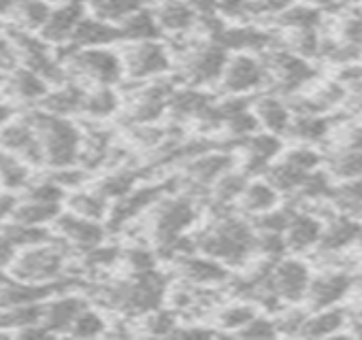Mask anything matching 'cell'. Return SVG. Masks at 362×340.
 Here are the masks:
<instances>
[{"instance_id":"obj_1","label":"cell","mask_w":362,"mask_h":340,"mask_svg":"<svg viewBox=\"0 0 362 340\" xmlns=\"http://www.w3.org/2000/svg\"><path fill=\"white\" fill-rule=\"evenodd\" d=\"M24 117L35 126L43 145V157L47 170H60L79 166V153L83 134L69 117H58L41 107H30Z\"/></svg>"},{"instance_id":"obj_2","label":"cell","mask_w":362,"mask_h":340,"mask_svg":"<svg viewBox=\"0 0 362 340\" xmlns=\"http://www.w3.org/2000/svg\"><path fill=\"white\" fill-rule=\"evenodd\" d=\"M166 283L156 270L134 272L126 281L98 287L96 298L107 308H115L126 315H147L160 308Z\"/></svg>"},{"instance_id":"obj_3","label":"cell","mask_w":362,"mask_h":340,"mask_svg":"<svg viewBox=\"0 0 362 340\" xmlns=\"http://www.w3.org/2000/svg\"><path fill=\"white\" fill-rule=\"evenodd\" d=\"M71 253L73 249L54 234V238L43 245L22 249L7 274L26 283H58L69 279L66 270Z\"/></svg>"},{"instance_id":"obj_4","label":"cell","mask_w":362,"mask_h":340,"mask_svg":"<svg viewBox=\"0 0 362 340\" xmlns=\"http://www.w3.org/2000/svg\"><path fill=\"white\" fill-rule=\"evenodd\" d=\"M58 60L66 66L71 81L77 83H94L98 85H115L122 81L126 68L119 54L107 47L94 49H71L66 45L54 47Z\"/></svg>"},{"instance_id":"obj_5","label":"cell","mask_w":362,"mask_h":340,"mask_svg":"<svg viewBox=\"0 0 362 340\" xmlns=\"http://www.w3.org/2000/svg\"><path fill=\"white\" fill-rule=\"evenodd\" d=\"M194 243H197V249H201L205 255L214 260L239 264L247 255H252V251L256 249L258 236L254 234L250 224L241 219H233V217H222L205 234L197 236Z\"/></svg>"},{"instance_id":"obj_6","label":"cell","mask_w":362,"mask_h":340,"mask_svg":"<svg viewBox=\"0 0 362 340\" xmlns=\"http://www.w3.org/2000/svg\"><path fill=\"white\" fill-rule=\"evenodd\" d=\"M0 149L24 159L33 170H45L43 145L35 126L22 115L0 128Z\"/></svg>"},{"instance_id":"obj_7","label":"cell","mask_w":362,"mask_h":340,"mask_svg":"<svg viewBox=\"0 0 362 340\" xmlns=\"http://www.w3.org/2000/svg\"><path fill=\"white\" fill-rule=\"evenodd\" d=\"M52 230L73 251H79V253H86V251L103 245L105 234H107V228L103 226V221L86 219L81 215H75L69 209H62V213L54 219Z\"/></svg>"},{"instance_id":"obj_8","label":"cell","mask_w":362,"mask_h":340,"mask_svg":"<svg viewBox=\"0 0 362 340\" xmlns=\"http://www.w3.org/2000/svg\"><path fill=\"white\" fill-rule=\"evenodd\" d=\"M86 16H88L86 0H62L60 5H54L52 16L43 26V30L39 32V37L52 47H62L73 39L79 22Z\"/></svg>"},{"instance_id":"obj_9","label":"cell","mask_w":362,"mask_h":340,"mask_svg":"<svg viewBox=\"0 0 362 340\" xmlns=\"http://www.w3.org/2000/svg\"><path fill=\"white\" fill-rule=\"evenodd\" d=\"M49 90H52V85L41 75H37L28 66L20 64L18 68L7 73L5 85L0 90V98H5L13 104L37 107L49 94Z\"/></svg>"},{"instance_id":"obj_10","label":"cell","mask_w":362,"mask_h":340,"mask_svg":"<svg viewBox=\"0 0 362 340\" xmlns=\"http://www.w3.org/2000/svg\"><path fill=\"white\" fill-rule=\"evenodd\" d=\"M124 68L132 79H149L168 68V54L156 41H136L122 56Z\"/></svg>"},{"instance_id":"obj_11","label":"cell","mask_w":362,"mask_h":340,"mask_svg":"<svg viewBox=\"0 0 362 340\" xmlns=\"http://www.w3.org/2000/svg\"><path fill=\"white\" fill-rule=\"evenodd\" d=\"M197 217V209L192 200L188 198H175L160 202L156 215H153V236H158V243L181 236L184 230L192 226Z\"/></svg>"},{"instance_id":"obj_12","label":"cell","mask_w":362,"mask_h":340,"mask_svg":"<svg viewBox=\"0 0 362 340\" xmlns=\"http://www.w3.org/2000/svg\"><path fill=\"white\" fill-rule=\"evenodd\" d=\"M309 283V268L300 260H279L271 268V287L281 300L298 302L307 298Z\"/></svg>"},{"instance_id":"obj_13","label":"cell","mask_w":362,"mask_h":340,"mask_svg":"<svg viewBox=\"0 0 362 340\" xmlns=\"http://www.w3.org/2000/svg\"><path fill=\"white\" fill-rule=\"evenodd\" d=\"M90 306L86 296L79 293H69V291H60L56 296H52L49 300H45L43 306V325L54 334V336H62L69 334L73 321L77 319V315Z\"/></svg>"},{"instance_id":"obj_14","label":"cell","mask_w":362,"mask_h":340,"mask_svg":"<svg viewBox=\"0 0 362 340\" xmlns=\"http://www.w3.org/2000/svg\"><path fill=\"white\" fill-rule=\"evenodd\" d=\"M164 183L158 186H145V188H134L130 194H126L124 198L115 200V205L109 211L107 224L111 230H119L122 226H126L128 221H132L139 213H143L149 205H156L162 194H164Z\"/></svg>"},{"instance_id":"obj_15","label":"cell","mask_w":362,"mask_h":340,"mask_svg":"<svg viewBox=\"0 0 362 340\" xmlns=\"http://www.w3.org/2000/svg\"><path fill=\"white\" fill-rule=\"evenodd\" d=\"M264 75H267V68H262V64L256 58L237 56L224 68L222 87L228 94H243V92L258 87L264 81Z\"/></svg>"},{"instance_id":"obj_16","label":"cell","mask_w":362,"mask_h":340,"mask_svg":"<svg viewBox=\"0 0 362 340\" xmlns=\"http://www.w3.org/2000/svg\"><path fill=\"white\" fill-rule=\"evenodd\" d=\"M122 39V32H119V26L117 24H111V22H105L96 16H86L73 39L66 43V47L71 49H94V47H109L111 43L119 41Z\"/></svg>"},{"instance_id":"obj_17","label":"cell","mask_w":362,"mask_h":340,"mask_svg":"<svg viewBox=\"0 0 362 340\" xmlns=\"http://www.w3.org/2000/svg\"><path fill=\"white\" fill-rule=\"evenodd\" d=\"M228 64L226 49L222 45H211L199 54H194L188 62V79L194 85H205V83H216L222 81L224 68Z\"/></svg>"},{"instance_id":"obj_18","label":"cell","mask_w":362,"mask_h":340,"mask_svg":"<svg viewBox=\"0 0 362 340\" xmlns=\"http://www.w3.org/2000/svg\"><path fill=\"white\" fill-rule=\"evenodd\" d=\"M86 94L88 90L77 83V81H66L64 85L52 87L49 94L37 104L43 111L58 115V117H73V115H81L83 111V102H86Z\"/></svg>"},{"instance_id":"obj_19","label":"cell","mask_w":362,"mask_h":340,"mask_svg":"<svg viewBox=\"0 0 362 340\" xmlns=\"http://www.w3.org/2000/svg\"><path fill=\"white\" fill-rule=\"evenodd\" d=\"M351 287V277L347 272H328L311 279L307 289V302L313 308H328L337 304Z\"/></svg>"},{"instance_id":"obj_20","label":"cell","mask_w":362,"mask_h":340,"mask_svg":"<svg viewBox=\"0 0 362 340\" xmlns=\"http://www.w3.org/2000/svg\"><path fill=\"white\" fill-rule=\"evenodd\" d=\"M230 168H233V157L228 153L211 151V153H203L194 157L188 164V177L197 186L205 188V186L218 183L226 173H230Z\"/></svg>"},{"instance_id":"obj_21","label":"cell","mask_w":362,"mask_h":340,"mask_svg":"<svg viewBox=\"0 0 362 340\" xmlns=\"http://www.w3.org/2000/svg\"><path fill=\"white\" fill-rule=\"evenodd\" d=\"M179 272L184 274L188 281L199 283V285H216L226 281V270L224 266L218 264L214 257H199V255H181L179 257Z\"/></svg>"},{"instance_id":"obj_22","label":"cell","mask_w":362,"mask_h":340,"mask_svg":"<svg viewBox=\"0 0 362 340\" xmlns=\"http://www.w3.org/2000/svg\"><path fill=\"white\" fill-rule=\"evenodd\" d=\"M273 73L277 75V79L288 85V87H296L303 85L305 81H309L313 77L311 66L305 62L303 56L298 54H290V51H273L271 60H269Z\"/></svg>"},{"instance_id":"obj_23","label":"cell","mask_w":362,"mask_h":340,"mask_svg":"<svg viewBox=\"0 0 362 340\" xmlns=\"http://www.w3.org/2000/svg\"><path fill=\"white\" fill-rule=\"evenodd\" d=\"M322 232H324V228L317 217H313L309 213H294V217L286 230L288 249L305 251V249L313 247L315 243H320Z\"/></svg>"},{"instance_id":"obj_24","label":"cell","mask_w":362,"mask_h":340,"mask_svg":"<svg viewBox=\"0 0 362 340\" xmlns=\"http://www.w3.org/2000/svg\"><path fill=\"white\" fill-rule=\"evenodd\" d=\"M66 209L73 211L75 215H81L86 219H94V221H105L109 217V200L105 196H100L94 188L92 190H75L69 192L66 200H64Z\"/></svg>"},{"instance_id":"obj_25","label":"cell","mask_w":362,"mask_h":340,"mask_svg":"<svg viewBox=\"0 0 362 340\" xmlns=\"http://www.w3.org/2000/svg\"><path fill=\"white\" fill-rule=\"evenodd\" d=\"M33 168L18 155L0 149V190L20 194L33 181Z\"/></svg>"},{"instance_id":"obj_26","label":"cell","mask_w":362,"mask_h":340,"mask_svg":"<svg viewBox=\"0 0 362 340\" xmlns=\"http://www.w3.org/2000/svg\"><path fill=\"white\" fill-rule=\"evenodd\" d=\"M247 149V162L245 170L247 173H256L258 168H269L271 159L281 151V140L279 134H252L247 136L245 142Z\"/></svg>"},{"instance_id":"obj_27","label":"cell","mask_w":362,"mask_h":340,"mask_svg":"<svg viewBox=\"0 0 362 340\" xmlns=\"http://www.w3.org/2000/svg\"><path fill=\"white\" fill-rule=\"evenodd\" d=\"M52 9L54 5L49 0H20V5L13 13V26L39 35L47 24Z\"/></svg>"},{"instance_id":"obj_28","label":"cell","mask_w":362,"mask_h":340,"mask_svg":"<svg viewBox=\"0 0 362 340\" xmlns=\"http://www.w3.org/2000/svg\"><path fill=\"white\" fill-rule=\"evenodd\" d=\"M360 234H362V226L358 221H354L349 217H339V219H332L328 224V228H324L320 247L324 251H341L349 243L360 238Z\"/></svg>"},{"instance_id":"obj_29","label":"cell","mask_w":362,"mask_h":340,"mask_svg":"<svg viewBox=\"0 0 362 340\" xmlns=\"http://www.w3.org/2000/svg\"><path fill=\"white\" fill-rule=\"evenodd\" d=\"M117 109H119V96L113 90V85H98L94 90H88L81 115H88L94 121L96 119L100 121V119H109L111 115H115Z\"/></svg>"},{"instance_id":"obj_30","label":"cell","mask_w":362,"mask_h":340,"mask_svg":"<svg viewBox=\"0 0 362 340\" xmlns=\"http://www.w3.org/2000/svg\"><path fill=\"white\" fill-rule=\"evenodd\" d=\"M62 209H64L62 205H43V202H33V200L20 198V202L9 219L18 221V224H26V226H52L54 219L62 213Z\"/></svg>"},{"instance_id":"obj_31","label":"cell","mask_w":362,"mask_h":340,"mask_svg":"<svg viewBox=\"0 0 362 340\" xmlns=\"http://www.w3.org/2000/svg\"><path fill=\"white\" fill-rule=\"evenodd\" d=\"M119 32H122V39L136 43V41H153V39H158L162 28H160L153 13L139 9L136 13H132L130 18H126L119 24Z\"/></svg>"},{"instance_id":"obj_32","label":"cell","mask_w":362,"mask_h":340,"mask_svg":"<svg viewBox=\"0 0 362 340\" xmlns=\"http://www.w3.org/2000/svg\"><path fill=\"white\" fill-rule=\"evenodd\" d=\"M216 41L224 49L256 51V49H264L269 45V35H264L260 30H252V28H230V30L224 28L216 37Z\"/></svg>"},{"instance_id":"obj_33","label":"cell","mask_w":362,"mask_h":340,"mask_svg":"<svg viewBox=\"0 0 362 340\" xmlns=\"http://www.w3.org/2000/svg\"><path fill=\"white\" fill-rule=\"evenodd\" d=\"M309 175H311V173H307V170L294 166V164L288 162L286 157H284L279 164L267 168V179H269V183H271L277 192H294V190H300V186L305 183V179H307Z\"/></svg>"},{"instance_id":"obj_34","label":"cell","mask_w":362,"mask_h":340,"mask_svg":"<svg viewBox=\"0 0 362 340\" xmlns=\"http://www.w3.org/2000/svg\"><path fill=\"white\" fill-rule=\"evenodd\" d=\"M156 20L162 30L181 32L194 24V9L186 3H179V0H168L156 11Z\"/></svg>"},{"instance_id":"obj_35","label":"cell","mask_w":362,"mask_h":340,"mask_svg":"<svg viewBox=\"0 0 362 340\" xmlns=\"http://www.w3.org/2000/svg\"><path fill=\"white\" fill-rule=\"evenodd\" d=\"M258 121L273 134H284L288 132L290 123H292V117H290V111L286 109V104H281L279 100L275 98H262L256 102V109H254Z\"/></svg>"},{"instance_id":"obj_36","label":"cell","mask_w":362,"mask_h":340,"mask_svg":"<svg viewBox=\"0 0 362 340\" xmlns=\"http://www.w3.org/2000/svg\"><path fill=\"white\" fill-rule=\"evenodd\" d=\"M139 175L130 168H117L113 173L105 175L100 181H96L94 190L105 196L107 200H119L124 198L126 194H130L134 190V183H136Z\"/></svg>"},{"instance_id":"obj_37","label":"cell","mask_w":362,"mask_h":340,"mask_svg":"<svg viewBox=\"0 0 362 340\" xmlns=\"http://www.w3.org/2000/svg\"><path fill=\"white\" fill-rule=\"evenodd\" d=\"M88 7L92 9V16L119 26L126 18L141 9V0H94Z\"/></svg>"},{"instance_id":"obj_38","label":"cell","mask_w":362,"mask_h":340,"mask_svg":"<svg viewBox=\"0 0 362 340\" xmlns=\"http://www.w3.org/2000/svg\"><path fill=\"white\" fill-rule=\"evenodd\" d=\"M243 209L256 215H262L267 211H273L277 205V190L271 183L264 181H254L247 186L245 194L241 196Z\"/></svg>"},{"instance_id":"obj_39","label":"cell","mask_w":362,"mask_h":340,"mask_svg":"<svg viewBox=\"0 0 362 340\" xmlns=\"http://www.w3.org/2000/svg\"><path fill=\"white\" fill-rule=\"evenodd\" d=\"M345 323V312L339 310V308H320V312H315L313 317H307L305 325H303V332L305 336H332L337 329H341Z\"/></svg>"},{"instance_id":"obj_40","label":"cell","mask_w":362,"mask_h":340,"mask_svg":"<svg viewBox=\"0 0 362 340\" xmlns=\"http://www.w3.org/2000/svg\"><path fill=\"white\" fill-rule=\"evenodd\" d=\"M288 132L298 138V140H305V142H315L320 138L326 136L328 132V121L317 117L315 113H303L300 117L292 119Z\"/></svg>"},{"instance_id":"obj_41","label":"cell","mask_w":362,"mask_h":340,"mask_svg":"<svg viewBox=\"0 0 362 340\" xmlns=\"http://www.w3.org/2000/svg\"><path fill=\"white\" fill-rule=\"evenodd\" d=\"M107 332V321L105 317L92 308V306H86L77 319L73 321L71 329H69V336H75V338H94V336H100Z\"/></svg>"},{"instance_id":"obj_42","label":"cell","mask_w":362,"mask_h":340,"mask_svg":"<svg viewBox=\"0 0 362 340\" xmlns=\"http://www.w3.org/2000/svg\"><path fill=\"white\" fill-rule=\"evenodd\" d=\"M332 175L341 179H358L362 177V151L360 149H345L337 153L330 162Z\"/></svg>"},{"instance_id":"obj_43","label":"cell","mask_w":362,"mask_h":340,"mask_svg":"<svg viewBox=\"0 0 362 340\" xmlns=\"http://www.w3.org/2000/svg\"><path fill=\"white\" fill-rule=\"evenodd\" d=\"M247 177L245 173H226L218 183H216V202L220 207L235 202L237 198H241L247 190Z\"/></svg>"},{"instance_id":"obj_44","label":"cell","mask_w":362,"mask_h":340,"mask_svg":"<svg viewBox=\"0 0 362 340\" xmlns=\"http://www.w3.org/2000/svg\"><path fill=\"white\" fill-rule=\"evenodd\" d=\"M119 257H122V251L117 247L103 243V245H98V247H94L90 251L81 253V266L86 270L96 272V270H105V268L113 266Z\"/></svg>"},{"instance_id":"obj_45","label":"cell","mask_w":362,"mask_h":340,"mask_svg":"<svg viewBox=\"0 0 362 340\" xmlns=\"http://www.w3.org/2000/svg\"><path fill=\"white\" fill-rule=\"evenodd\" d=\"M279 22L292 30H313L320 22V13L311 7H292L279 13Z\"/></svg>"},{"instance_id":"obj_46","label":"cell","mask_w":362,"mask_h":340,"mask_svg":"<svg viewBox=\"0 0 362 340\" xmlns=\"http://www.w3.org/2000/svg\"><path fill=\"white\" fill-rule=\"evenodd\" d=\"M256 317V310L250 304H235L222 310L220 315V325L228 329H243L252 319Z\"/></svg>"},{"instance_id":"obj_47","label":"cell","mask_w":362,"mask_h":340,"mask_svg":"<svg viewBox=\"0 0 362 340\" xmlns=\"http://www.w3.org/2000/svg\"><path fill=\"white\" fill-rule=\"evenodd\" d=\"M294 217V211H288V209H279V211H267L262 215H258V230L260 232H275V234H281L288 230L290 221Z\"/></svg>"},{"instance_id":"obj_48","label":"cell","mask_w":362,"mask_h":340,"mask_svg":"<svg viewBox=\"0 0 362 340\" xmlns=\"http://www.w3.org/2000/svg\"><path fill=\"white\" fill-rule=\"evenodd\" d=\"M300 194L305 198L320 200V198H326V196H334V190L330 188V181H328V177L324 173L313 170V173L305 179V183L300 186Z\"/></svg>"},{"instance_id":"obj_49","label":"cell","mask_w":362,"mask_h":340,"mask_svg":"<svg viewBox=\"0 0 362 340\" xmlns=\"http://www.w3.org/2000/svg\"><path fill=\"white\" fill-rule=\"evenodd\" d=\"M175 325H177V319H175V312L170 310H162V308H156L151 312H147V319H145V327L149 334H175Z\"/></svg>"},{"instance_id":"obj_50","label":"cell","mask_w":362,"mask_h":340,"mask_svg":"<svg viewBox=\"0 0 362 340\" xmlns=\"http://www.w3.org/2000/svg\"><path fill=\"white\" fill-rule=\"evenodd\" d=\"M275 334H277V323L258 315L243 329H239V336H245V338H273Z\"/></svg>"},{"instance_id":"obj_51","label":"cell","mask_w":362,"mask_h":340,"mask_svg":"<svg viewBox=\"0 0 362 340\" xmlns=\"http://www.w3.org/2000/svg\"><path fill=\"white\" fill-rule=\"evenodd\" d=\"M124 257H126L128 266L132 268V272H147V270H153V266H156V255L141 247L126 251Z\"/></svg>"},{"instance_id":"obj_52","label":"cell","mask_w":362,"mask_h":340,"mask_svg":"<svg viewBox=\"0 0 362 340\" xmlns=\"http://www.w3.org/2000/svg\"><path fill=\"white\" fill-rule=\"evenodd\" d=\"M286 159L292 162L294 166L307 170V173H313V170L320 166V155L313 151V149H294V151H288L286 153Z\"/></svg>"},{"instance_id":"obj_53","label":"cell","mask_w":362,"mask_h":340,"mask_svg":"<svg viewBox=\"0 0 362 340\" xmlns=\"http://www.w3.org/2000/svg\"><path fill=\"white\" fill-rule=\"evenodd\" d=\"M337 202H345V205H362V177L358 179H349L345 186H341L334 192Z\"/></svg>"},{"instance_id":"obj_54","label":"cell","mask_w":362,"mask_h":340,"mask_svg":"<svg viewBox=\"0 0 362 340\" xmlns=\"http://www.w3.org/2000/svg\"><path fill=\"white\" fill-rule=\"evenodd\" d=\"M18 66H20V56H18L13 43L9 41V37L0 35V73L7 75Z\"/></svg>"},{"instance_id":"obj_55","label":"cell","mask_w":362,"mask_h":340,"mask_svg":"<svg viewBox=\"0 0 362 340\" xmlns=\"http://www.w3.org/2000/svg\"><path fill=\"white\" fill-rule=\"evenodd\" d=\"M18 253H20V247L3 230H0V270L9 272V268L16 262Z\"/></svg>"},{"instance_id":"obj_56","label":"cell","mask_w":362,"mask_h":340,"mask_svg":"<svg viewBox=\"0 0 362 340\" xmlns=\"http://www.w3.org/2000/svg\"><path fill=\"white\" fill-rule=\"evenodd\" d=\"M305 321H307V315H305L303 310H288V312H286L279 321H275V323H277V329L281 327V329L288 332V334H300Z\"/></svg>"},{"instance_id":"obj_57","label":"cell","mask_w":362,"mask_h":340,"mask_svg":"<svg viewBox=\"0 0 362 340\" xmlns=\"http://www.w3.org/2000/svg\"><path fill=\"white\" fill-rule=\"evenodd\" d=\"M341 37L347 45L362 47V20H347L341 28Z\"/></svg>"},{"instance_id":"obj_58","label":"cell","mask_w":362,"mask_h":340,"mask_svg":"<svg viewBox=\"0 0 362 340\" xmlns=\"http://www.w3.org/2000/svg\"><path fill=\"white\" fill-rule=\"evenodd\" d=\"M7 30V24H5V20L3 18H0V35H3Z\"/></svg>"},{"instance_id":"obj_59","label":"cell","mask_w":362,"mask_h":340,"mask_svg":"<svg viewBox=\"0 0 362 340\" xmlns=\"http://www.w3.org/2000/svg\"><path fill=\"white\" fill-rule=\"evenodd\" d=\"M9 279V274L7 272H3V270H0V283H5Z\"/></svg>"},{"instance_id":"obj_60","label":"cell","mask_w":362,"mask_h":340,"mask_svg":"<svg viewBox=\"0 0 362 340\" xmlns=\"http://www.w3.org/2000/svg\"><path fill=\"white\" fill-rule=\"evenodd\" d=\"M5 79H7V75L0 73V90H3V85H5Z\"/></svg>"},{"instance_id":"obj_61","label":"cell","mask_w":362,"mask_h":340,"mask_svg":"<svg viewBox=\"0 0 362 340\" xmlns=\"http://www.w3.org/2000/svg\"><path fill=\"white\" fill-rule=\"evenodd\" d=\"M356 334H358V336H362V321H360V323L356 325Z\"/></svg>"},{"instance_id":"obj_62","label":"cell","mask_w":362,"mask_h":340,"mask_svg":"<svg viewBox=\"0 0 362 340\" xmlns=\"http://www.w3.org/2000/svg\"><path fill=\"white\" fill-rule=\"evenodd\" d=\"M90 3H94V0H86V5H90Z\"/></svg>"},{"instance_id":"obj_63","label":"cell","mask_w":362,"mask_h":340,"mask_svg":"<svg viewBox=\"0 0 362 340\" xmlns=\"http://www.w3.org/2000/svg\"><path fill=\"white\" fill-rule=\"evenodd\" d=\"M360 319H362V308H360Z\"/></svg>"}]
</instances>
